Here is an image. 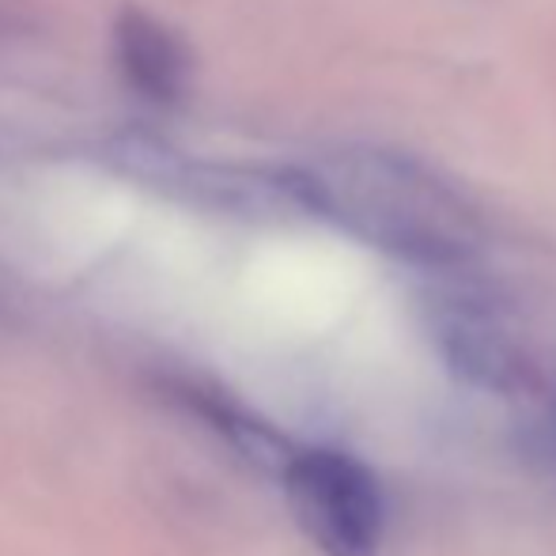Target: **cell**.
<instances>
[{"label": "cell", "mask_w": 556, "mask_h": 556, "mask_svg": "<svg viewBox=\"0 0 556 556\" xmlns=\"http://www.w3.org/2000/svg\"><path fill=\"white\" fill-rule=\"evenodd\" d=\"M285 167L300 213L323 216L390 257L446 273L481 250L477 208L409 152L344 144Z\"/></svg>", "instance_id": "6da1fadb"}, {"label": "cell", "mask_w": 556, "mask_h": 556, "mask_svg": "<svg viewBox=\"0 0 556 556\" xmlns=\"http://www.w3.org/2000/svg\"><path fill=\"white\" fill-rule=\"evenodd\" d=\"M440 277L428 292V326L443 359L462 379L519 402L556 382V359L542 349L522 307L504 288L469 273V265Z\"/></svg>", "instance_id": "7a4b0ae2"}, {"label": "cell", "mask_w": 556, "mask_h": 556, "mask_svg": "<svg viewBox=\"0 0 556 556\" xmlns=\"http://www.w3.org/2000/svg\"><path fill=\"white\" fill-rule=\"evenodd\" d=\"M285 489L303 534L326 556H375L382 545V496L359 462L303 451L288 462Z\"/></svg>", "instance_id": "3957f363"}, {"label": "cell", "mask_w": 556, "mask_h": 556, "mask_svg": "<svg viewBox=\"0 0 556 556\" xmlns=\"http://www.w3.org/2000/svg\"><path fill=\"white\" fill-rule=\"evenodd\" d=\"M114 53L125 80L148 103L175 106L190 88V50L186 42L140 8H125L114 23Z\"/></svg>", "instance_id": "277c9868"}]
</instances>
